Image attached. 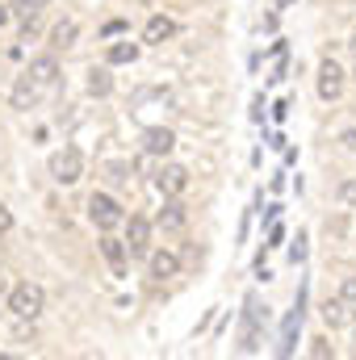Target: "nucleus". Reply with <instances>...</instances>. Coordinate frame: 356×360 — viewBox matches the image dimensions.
<instances>
[{
  "instance_id": "f257e3e1",
  "label": "nucleus",
  "mask_w": 356,
  "mask_h": 360,
  "mask_svg": "<svg viewBox=\"0 0 356 360\" xmlns=\"http://www.w3.org/2000/svg\"><path fill=\"white\" fill-rule=\"evenodd\" d=\"M8 310L17 314V319H38L42 310H46V293H42V285H34V281H21V285H13L8 289Z\"/></svg>"
},
{
  "instance_id": "f03ea898",
  "label": "nucleus",
  "mask_w": 356,
  "mask_h": 360,
  "mask_svg": "<svg viewBox=\"0 0 356 360\" xmlns=\"http://www.w3.org/2000/svg\"><path fill=\"white\" fill-rule=\"evenodd\" d=\"M122 218H126V214H122V205H117L109 193H92L89 197V222L96 226V231L109 235L113 226H122Z\"/></svg>"
},
{
  "instance_id": "7ed1b4c3",
  "label": "nucleus",
  "mask_w": 356,
  "mask_h": 360,
  "mask_svg": "<svg viewBox=\"0 0 356 360\" xmlns=\"http://www.w3.org/2000/svg\"><path fill=\"white\" fill-rule=\"evenodd\" d=\"M51 176H55V184H76V180L84 176V155H80L76 147L55 151V155H51Z\"/></svg>"
},
{
  "instance_id": "20e7f679",
  "label": "nucleus",
  "mask_w": 356,
  "mask_h": 360,
  "mask_svg": "<svg viewBox=\"0 0 356 360\" xmlns=\"http://www.w3.org/2000/svg\"><path fill=\"white\" fill-rule=\"evenodd\" d=\"M122 222H126V256H147L151 252V222L143 214H130Z\"/></svg>"
},
{
  "instance_id": "39448f33",
  "label": "nucleus",
  "mask_w": 356,
  "mask_h": 360,
  "mask_svg": "<svg viewBox=\"0 0 356 360\" xmlns=\"http://www.w3.org/2000/svg\"><path fill=\"white\" fill-rule=\"evenodd\" d=\"M25 76H30L42 92H51L55 84H59V63H55V55H38V59H30Z\"/></svg>"
},
{
  "instance_id": "423d86ee",
  "label": "nucleus",
  "mask_w": 356,
  "mask_h": 360,
  "mask_svg": "<svg viewBox=\"0 0 356 360\" xmlns=\"http://www.w3.org/2000/svg\"><path fill=\"white\" fill-rule=\"evenodd\" d=\"M340 92H344V72H340V63H336V59H323V63H319V96H323V101H340Z\"/></svg>"
},
{
  "instance_id": "0eeeda50",
  "label": "nucleus",
  "mask_w": 356,
  "mask_h": 360,
  "mask_svg": "<svg viewBox=\"0 0 356 360\" xmlns=\"http://www.w3.org/2000/svg\"><path fill=\"white\" fill-rule=\"evenodd\" d=\"M172 147H177V134L168 126H147L143 130V151L147 155H172Z\"/></svg>"
},
{
  "instance_id": "6e6552de",
  "label": "nucleus",
  "mask_w": 356,
  "mask_h": 360,
  "mask_svg": "<svg viewBox=\"0 0 356 360\" xmlns=\"http://www.w3.org/2000/svg\"><path fill=\"white\" fill-rule=\"evenodd\" d=\"M155 184H160L164 197H180V193L189 188V168H180V164H164L160 176H155Z\"/></svg>"
},
{
  "instance_id": "1a4fd4ad",
  "label": "nucleus",
  "mask_w": 356,
  "mask_h": 360,
  "mask_svg": "<svg viewBox=\"0 0 356 360\" xmlns=\"http://www.w3.org/2000/svg\"><path fill=\"white\" fill-rule=\"evenodd\" d=\"M147 264H151V276L155 281H172L180 272V256L177 252H147Z\"/></svg>"
},
{
  "instance_id": "9d476101",
  "label": "nucleus",
  "mask_w": 356,
  "mask_h": 360,
  "mask_svg": "<svg viewBox=\"0 0 356 360\" xmlns=\"http://www.w3.org/2000/svg\"><path fill=\"white\" fill-rule=\"evenodd\" d=\"M42 96H46V92L38 89V84H34L30 76H21V80L13 84V109H34V105H38Z\"/></svg>"
},
{
  "instance_id": "9b49d317",
  "label": "nucleus",
  "mask_w": 356,
  "mask_h": 360,
  "mask_svg": "<svg viewBox=\"0 0 356 360\" xmlns=\"http://www.w3.org/2000/svg\"><path fill=\"white\" fill-rule=\"evenodd\" d=\"M172 34H177V21H172V17H151V21H147V30H143V42L160 46V42H168Z\"/></svg>"
},
{
  "instance_id": "f8f14e48",
  "label": "nucleus",
  "mask_w": 356,
  "mask_h": 360,
  "mask_svg": "<svg viewBox=\"0 0 356 360\" xmlns=\"http://www.w3.org/2000/svg\"><path fill=\"white\" fill-rule=\"evenodd\" d=\"M323 319H327V327H348L352 323V310H348L344 297H327L323 302Z\"/></svg>"
},
{
  "instance_id": "ddd939ff",
  "label": "nucleus",
  "mask_w": 356,
  "mask_h": 360,
  "mask_svg": "<svg viewBox=\"0 0 356 360\" xmlns=\"http://www.w3.org/2000/svg\"><path fill=\"white\" fill-rule=\"evenodd\" d=\"M76 38H80V25H76V21H59V25L51 30V46H55V51L76 46Z\"/></svg>"
},
{
  "instance_id": "4468645a",
  "label": "nucleus",
  "mask_w": 356,
  "mask_h": 360,
  "mask_svg": "<svg viewBox=\"0 0 356 360\" xmlns=\"http://www.w3.org/2000/svg\"><path fill=\"white\" fill-rule=\"evenodd\" d=\"M113 92V76L109 68H92L89 72V96H109Z\"/></svg>"
},
{
  "instance_id": "2eb2a0df",
  "label": "nucleus",
  "mask_w": 356,
  "mask_h": 360,
  "mask_svg": "<svg viewBox=\"0 0 356 360\" xmlns=\"http://www.w3.org/2000/svg\"><path fill=\"white\" fill-rule=\"evenodd\" d=\"M105 59H109V63H134V59H139V42H113V46L105 51Z\"/></svg>"
},
{
  "instance_id": "dca6fc26",
  "label": "nucleus",
  "mask_w": 356,
  "mask_h": 360,
  "mask_svg": "<svg viewBox=\"0 0 356 360\" xmlns=\"http://www.w3.org/2000/svg\"><path fill=\"white\" fill-rule=\"evenodd\" d=\"M101 252H105V260L113 264V272L126 269V243H117V239H101Z\"/></svg>"
},
{
  "instance_id": "f3484780",
  "label": "nucleus",
  "mask_w": 356,
  "mask_h": 360,
  "mask_svg": "<svg viewBox=\"0 0 356 360\" xmlns=\"http://www.w3.org/2000/svg\"><path fill=\"white\" fill-rule=\"evenodd\" d=\"M184 222V205L180 201H168L164 210H160V226H180Z\"/></svg>"
},
{
  "instance_id": "a211bd4d",
  "label": "nucleus",
  "mask_w": 356,
  "mask_h": 360,
  "mask_svg": "<svg viewBox=\"0 0 356 360\" xmlns=\"http://www.w3.org/2000/svg\"><path fill=\"white\" fill-rule=\"evenodd\" d=\"M42 4H51V0H17V13H21V17H38Z\"/></svg>"
},
{
  "instance_id": "6ab92c4d",
  "label": "nucleus",
  "mask_w": 356,
  "mask_h": 360,
  "mask_svg": "<svg viewBox=\"0 0 356 360\" xmlns=\"http://www.w3.org/2000/svg\"><path fill=\"white\" fill-rule=\"evenodd\" d=\"M340 201H344L348 210H356V180H344V184H340Z\"/></svg>"
},
{
  "instance_id": "aec40b11",
  "label": "nucleus",
  "mask_w": 356,
  "mask_h": 360,
  "mask_svg": "<svg viewBox=\"0 0 356 360\" xmlns=\"http://www.w3.org/2000/svg\"><path fill=\"white\" fill-rule=\"evenodd\" d=\"M340 297H344L348 306H356V276H344V285H340Z\"/></svg>"
},
{
  "instance_id": "412c9836",
  "label": "nucleus",
  "mask_w": 356,
  "mask_h": 360,
  "mask_svg": "<svg viewBox=\"0 0 356 360\" xmlns=\"http://www.w3.org/2000/svg\"><path fill=\"white\" fill-rule=\"evenodd\" d=\"M289 260H293V264H302V260H306V235H298V243L289 248Z\"/></svg>"
},
{
  "instance_id": "4be33fe9",
  "label": "nucleus",
  "mask_w": 356,
  "mask_h": 360,
  "mask_svg": "<svg viewBox=\"0 0 356 360\" xmlns=\"http://www.w3.org/2000/svg\"><path fill=\"white\" fill-rule=\"evenodd\" d=\"M310 356H314V360H327V356H331V344H327V340H314V344H310Z\"/></svg>"
},
{
  "instance_id": "5701e85b",
  "label": "nucleus",
  "mask_w": 356,
  "mask_h": 360,
  "mask_svg": "<svg viewBox=\"0 0 356 360\" xmlns=\"http://www.w3.org/2000/svg\"><path fill=\"white\" fill-rule=\"evenodd\" d=\"M126 172H130V164H109V176H113V184H126Z\"/></svg>"
},
{
  "instance_id": "b1692460",
  "label": "nucleus",
  "mask_w": 356,
  "mask_h": 360,
  "mask_svg": "<svg viewBox=\"0 0 356 360\" xmlns=\"http://www.w3.org/2000/svg\"><path fill=\"white\" fill-rule=\"evenodd\" d=\"M13 231V214H8V205L0 201V235H8Z\"/></svg>"
},
{
  "instance_id": "393cba45",
  "label": "nucleus",
  "mask_w": 356,
  "mask_h": 360,
  "mask_svg": "<svg viewBox=\"0 0 356 360\" xmlns=\"http://www.w3.org/2000/svg\"><path fill=\"white\" fill-rule=\"evenodd\" d=\"M340 143H344L348 151H356V126H352V130H344V139H340Z\"/></svg>"
},
{
  "instance_id": "a878e982",
  "label": "nucleus",
  "mask_w": 356,
  "mask_h": 360,
  "mask_svg": "<svg viewBox=\"0 0 356 360\" xmlns=\"http://www.w3.org/2000/svg\"><path fill=\"white\" fill-rule=\"evenodd\" d=\"M4 21H8V8H0V25H4Z\"/></svg>"
},
{
  "instance_id": "bb28decb",
  "label": "nucleus",
  "mask_w": 356,
  "mask_h": 360,
  "mask_svg": "<svg viewBox=\"0 0 356 360\" xmlns=\"http://www.w3.org/2000/svg\"><path fill=\"white\" fill-rule=\"evenodd\" d=\"M285 4H289V0H276V8H285Z\"/></svg>"
},
{
  "instance_id": "cd10ccee",
  "label": "nucleus",
  "mask_w": 356,
  "mask_h": 360,
  "mask_svg": "<svg viewBox=\"0 0 356 360\" xmlns=\"http://www.w3.org/2000/svg\"><path fill=\"white\" fill-rule=\"evenodd\" d=\"M348 46H352V55H356V38H352V42H348Z\"/></svg>"
},
{
  "instance_id": "c85d7f7f",
  "label": "nucleus",
  "mask_w": 356,
  "mask_h": 360,
  "mask_svg": "<svg viewBox=\"0 0 356 360\" xmlns=\"http://www.w3.org/2000/svg\"><path fill=\"white\" fill-rule=\"evenodd\" d=\"M0 281H4V272H0Z\"/></svg>"
},
{
  "instance_id": "c756f323",
  "label": "nucleus",
  "mask_w": 356,
  "mask_h": 360,
  "mask_svg": "<svg viewBox=\"0 0 356 360\" xmlns=\"http://www.w3.org/2000/svg\"><path fill=\"white\" fill-rule=\"evenodd\" d=\"M352 76H356V72H352Z\"/></svg>"
}]
</instances>
